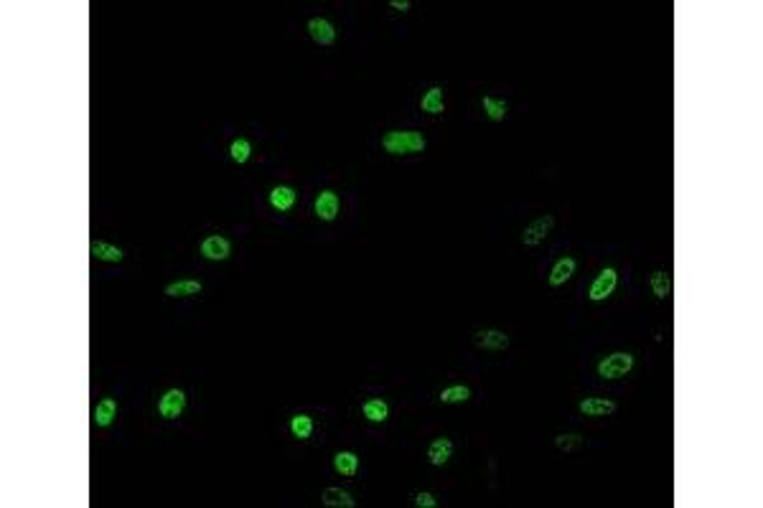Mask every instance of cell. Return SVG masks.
<instances>
[{
  "instance_id": "12",
  "label": "cell",
  "mask_w": 763,
  "mask_h": 508,
  "mask_svg": "<svg viewBox=\"0 0 763 508\" xmlns=\"http://www.w3.org/2000/svg\"><path fill=\"white\" fill-rule=\"evenodd\" d=\"M115 417H117V402H115L112 396H105V399H99L97 407H95V412H92V422L97 425V427H110L115 422Z\"/></svg>"
},
{
  "instance_id": "8",
  "label": "cell",
  "mask_w": 763,
  "mask_h": 508,
  "mask_svg": "<svg viewBox=\"0 0 763 508\" xmlns=\"http://www.w3.org/2000/svg\"><path fill=\"white\" fill-rule=\"evenodd\" d=\"M473 343L484 351H506L509 348V336L504 331L488 328V331H476L473 333Z\"/></svg>"
},
{
  "instance_id": "24",
  "label": "cell",
  "mask_w": 763,
  "mask_h": 508,
  "mask_svg": "<svg viewBox=\"0 0 763 508\" xmlns=\"http://www.w3.org/2000/svg\"><path fill=\"white\" fill-rule=\"evenodd\" d=\"M481 105H484V112H486L488 120H494V122H502L504 117H506V112H509V107H506L504 99L484 97L481 99Z\"/></svg>"
},
{
  "instance_id": "9",
  "label": "cell",
  "mask_w": 763,
  "mask_h": 508,
  "mask_svg": "<svg viewBox=\"0 0 763 508\" xmlns=\"http://www.w3.org/2000/svg\"><path fill=\"white\" fill-rule=\"evenodd\" d=\"M577 409L583 412L585 417H608L616 412V402L606 399V396H591V399H583L577 404Z\"/></svg>"
},
{
  "instance_id": "1",
  "label": "cell",
  "mask_w": 763,
  "mask_h": 508,
  "mask_svg": "<svg viewBox=\"0 0 763 508\" xmlns=\"http://www.w3.org/2000/svg\"><path fill=\"white\" fill-rule=\"evenodd\" d=\"M428 148V140L417 130H390L382 135V150L390 155H415Z\"/></svg>"
},
{
  "instance_id": "5",
  "label": "cell",
  "mask_w": 763,
  "mask_h": 508,
  "mask_svg": "<svg viewBox=\"0 0 763 508\" xmlns=\"http://www.w3.org/2000/svg\"><path fill=\"white\" fill-rule=\"evenodd\" d=\"M184 409H186V392L184 389H168L166 394L158 399V414H161L163 420H179L181 414H184Z\"/></svg>"
},
{
  "instance_id": "25",
  "label": "cell",
  "mask_w": 763,
  "mask_h": 508,
  "mask_svg": "<svg viewBox=\"0 0 763 508\" xmlns=\"http://www.w3.org/2000/svg\"><path fill=\"white\" fill-rule=\"evenodd\" d=\"M290 432L298 440H308L313 435V420H310L308 414H295L290 420Z\"/></svg>"
},
{
  "instance_id": "16",
  "label": "cell",
  "mask_w": 763,
  "mask_h": 508,
  "mask_svg": "<svg viewBox=\"0 0 763 508\" xmlns=\"http://www.w3.org/2000/svg\"><path fill=\"white\" fill-rule=\"evenodd\" d=\"M298 201V194L293 186H275L270 191V206L275 211H290Z\"/></svg>"
},
{
  "instance_id": "10",
  "label": "cell",
  "mask_w": 763,
  "mask_h": 508,
  "mask_svg": "<svg viewBox=\"0 0 763 508\" xmlns=\"http://www.w3.org/2000/svg\"><path fill=\"white\" fill-rule=\"evenodd\" d=\"M308 33L318 46H331L333 41H336V28H333V23L331 21H326V18H310Z\"/></svg>"
},
{
  "instance_id": "3",
  "label": "cell",
  "mask_w": 763,
  "mask_h": 508,
  "mask_svg": "<svg viewBox=\"0 0 763 508\" xmlns=\"http://www.w3.org/2000/svg\"><path fill=\"white\" fill-rule=\"evenodd\" d=\"M553 226H555L553 214H542V216L535 219L532 224L524 226V232H522V244H524V247H539V244L550 236Z\"/></svg>"
},
{
  "instance_id": "11",
  "label": "cell",
  "mask_w": 763,
  "mask_h": 508,
  "mask_svg": "<svg viewBox=\"0 0 763 508\" xmlns=\"http://www.w3.org/2000/svg\"><path fill=\"white\" fill-rule=\"evenodd\" d=\"M450 458H453V440H450V437H438V440H433L430 447H428V460H430V465L440 468V465H446Z\"/></svg>"
},
{
  "instance_id": "19",
  "label": "cell",
  "mask_w": 763,
  "mask_h": 508,
  "mask_svg": "<svg viewBox=\"0 0 763 508\" xmlns=\"http://www.w3.org/2000/svg\"><path fill=\"white\" fill-rule=\"evenodd\" d=\"M204 290V285L199 280H176V283L166 285V295L168 298H194Z\"/></svg>"
},
{
  "instance_id": "7",
  "label": "cell",
  "mask_w": 763,
  "mask_h": 508,
  "mask_svg": "<svg viewBox=\"0 0 763 508\" xmlns=\"http://www.w3.org/2000/svg\"><path fill=\"white\" fill-rule=\"evenodd\" d=\"M313 211H316V216L321 219V221H333V219L339 216V211H341V199H339V194L336 191H321V194L316 196V203H313Z\"/></svg>"
},
{
  "instance_id": "28",
  "label": "cell",
  "mask_w": 763,
  "mask_h": 508,
  "mask_svg": "<svg viewBox=\"0 0 763 508\" xmlns=\"http://www.w3.org/2000/svg\"><path fill=\"white\" fill-rule=\"evenodd\" d=\"M390 8L402 10V13H407V10L413 8V3H410V0H390Z\"/></svg>"
},
{
  "instance_id": "17",
  "label": "cell",
  "mask_w": 763,
  "mask_h": 508,
  "mask_svg": "<svg viewBox=\"0 0 763 508\" xmlns=\"http://www.w3.org/2000/svg\"><path fill=\"white\" fill-rule=\"evenodd\" d=\"M90 252L97 262H122V259H125V252H122L120 247H115V244H110V242H102V239L92 242Z\"/></svg>"
},
{
  "instance_id": "23",
  "label": "cell",
  "mask_w": 763,
  "mask_h": 508,
  "mask_svg": "<svg viewBox=\"0 0 763 508\" xmlns=\"http://www.w3.org/2000/svg\"><path fill=\"white\" fill-rule=\"evenodd\" d=\"M468 399H471V389L463 387V384H453V387H448L440 392V402L443 404H461V402H468Z\"/></svg>"
},
{
  "instance_id": "4",
  "label": "cell",
  "mask_w": 763,
  "mask_h": 508,
  "mask_svg": "<svg viewBox=\"0 0 763 508\" xmlns=\"http://www.w3.org/2000/svg\"><path fill=\"white\" fill-rule=\"evenodd\" d=\"M616 285H618V272L613 267H603L601 272H598V277L593 280L591 290H588V298H591L593 303H603V300H608L611 295H613Z\"/></svg>"
},
{
  "instance_id": "27",
  "label": "cell",
  "mask_w": 763,
  "mask_h": 508,
  "mask_svg": "<svg viewBox=\"0 0 763 508\" xmlns=\"http://www.w3.org/2000/svg\"><path fill=\"white\" fill-rule=\"evenodd\" d=\"M415 506L417 508H435L438 506V498L428 491H420V493H415Z\"/></svg>"
},
{
  "instance_id": "13",
  "label": "cell",
  "mask_w": 763,
  "mask_h": 508,
  "mask_svg": "<svg viewBox=\"0 0 763 508\" xmlns=\"http://www.w3.org/2000/svg\"><path fill=\"white\" fill-rule=\"evenodd\" d=\"M321 503H324L326 508H354L357 506V500L351 498V493L341 491V488H336V485L324 488V493H321Z\"/></svg>"
},
{
  "instance_id": "2",
  "label": "cell",
  "mask_w": 763,
  "mask_h": 508,
  "mask_svg": "<svg viewBox=\"0 0 763 508\" xmlns=\"http://www.w3.org/2000/svg\"><path fill=\"white\" fill-rule=\"evenodd\" d=\"M633 369V356L626 354V351H616V354L606 356L601 363H598V376L606 381H616L628 376Z\"/></svg>"
},
{
  "instance_id": "14",
  "label": "cell",
  "mask_w": 763,
  "mask_h": 508,
  "mask_svg": "<svg viewBox=\"0 0 763 508\" xmlns=\"http://www.w3.org/2000/svg\"><path fill=\"white\" fill-rule=\"evenodd\" d=\"M575 274V259L573 257H562L555 262V267L550 270V277H547V283H550V287H560V285H565Z\"/></svg>"
},
{
  "instance_id": "26",
  "label": "cell",
  "mask_w": 763,
  "mask_h": 508,
  "mask_svg": "<svg viewBox=\"0 0 763 508\" xmlns=\"http://www.w3.org/2000/svg\"><path fill=\"white\" fill-rule=\"evenodd\" d=\"M555 445H557V450H562V452H573L583 445V437L580 435H557L555 437Z\"/></svg>"
},
{
  "instance_id": "6",
  "label": "cell",
  "mask_w": 763,
  "mask_h": 508,
  "mask_svg": "<svg viewBox=\"0 0 763 508\" xmlns=\"http://www.w3.org/2000/svg\"><path fill=\"white\" fill-rule=\"evenodd\" d=\"M199 252H201V257L209 259V262H224V259H229V254H232V244H229L227 236L211 234L201 242Z\"/></svg>"
},
{
  "instance_id": "21",
  "label": "cell",
  "mask_w": 763,
  "mask_h": 508,
  "mask_svg": "<svg viewBox=\"0 0 763 508\" xmlns=\"http://www.w3.org/2000/svg\"><path fill=\"white\" fill-rule=\"evenodd\" d=\"M361 414H364L369 422H387L390 407H387L384 399H366V402L361 404Z\"/></svg>"
},
{
  "instance_id": "22",
  "label": "cell",
  "mask_w": 763,
  "mask_h": 508,
  "mask_svg": "<svg viewBox=\"0 0 763 508\" xmlns=\"http://www.w3.org/2000/svg\"><path fill=\"white\" fill-rule=\"evenodd\" d=\"M250 155H252V145H250V140H247V137H237V140H232V145H229V158H232L237 165H244V163L250 161Z\"/></svg>"
},
{
  "instance_id": "18",
  "label": "cell",
  "mask_w": 763,
  "mask_h": 508,
  "mask_svg": "<svg viewBox=\"0 0 763 508\" xmlns=\"http://www.w3.org/2000/svg\"><path fill=\"white\" fill-rule=\"evenodd\" d=\"M420 110L428 114L446 112V99H443V87H430L420 99Z\"/></svg>"
},
{
  "instance_id": "15",
  "label": "cell",
  "mask_w": 763,
  "mask_h": 508,
  "mask_svg": "<svg viewBox=\"0 0 763 508\" xmlns=\"http://www.w3.org/2000/svg\"><path fill=\"white\" fill-rule=\"evenodd\" d=\"M333 470L344 478H354L359 473V455L351 450H341L333 455Z\"/></svg>"
},
{
  "instance_id": "20",
  "label": "cell",
  "mask_w": 763,
  "mask_h": 508,
  "mask_svg": "<svg viewBox=\"0 0 763 508\" xmlns=\"http://www.w3.org/2000/svg\"><path fill=\"white\" fill-rule=\"evenodd\" d=\"M649 287H651V292H654L659 300H666L669 295H672V274L664 272V270H657V272H651Z\"/></svg>"
}]
</instances>
